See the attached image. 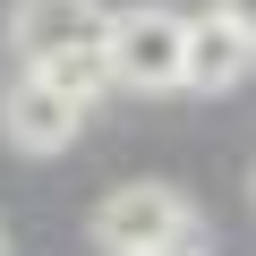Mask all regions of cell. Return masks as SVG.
Here are the masks:
<instances>
[{"label":"cell","mask_w":256,"mask_h":256,"mask_svg":"<svg viewBox=\"0 0 256 256\" xmlns=\"http://www.w3.org/2000/svg\"><path fill=\"white\" fill-rule=\"evenodd\" d=\"M77 128H86V102L68 86H52L43 68H26L9 94H0V137H9L18 154H68Z\"/></svg>","instance_id":"3"},{"label":"cell","mask_w":256,"mask_h":256,"mask_svg":"<svg viewBox=\"0 0 256 256\" xmlns=\"http://www.w3.org/2000/svg\"><path fill=\"white\" fill-rule=\"evenodd\" d=\"M248 196H256V180H248Z\"/></svg>","instance_id":"8"},{"label":"cell","mask_w":256,"mask_h":256,"mask_svg":"<svg viewBox=\"0 0 256 256\" xmlns=\"http://www.w3.org/2000/svg\"><path fill=\"white\" fill-rule=\"evenodd\" d=\"M94 248L102 256H196V205L171 180H128L94 205Z\"/></svg>","instance_id":"1"},{"label":"cell","mask_w":256,"mask_h":256,"mask_svg":"<svg viewBox=\"0 0 256 256\" xmlns=\"http://www.w3.org/2000/svg\"><path fill=\"white\" fill-rule=\"evenodd\" d=\"M0 256H9V239H0Z\"/></svg>","instance_id":"7"},{"label":"cell","mask_w":256,"mask_h":256,"mask_svg":"<svg viewBox=\"0 0 256 256\" xmlns=\"http://www.w3.org/2000/svg\"><path fill=\"white\" fill-rule=\"evenodd\" d=\"M248 60H256V43L214 9V18H188V43H180V94H230L239 77H248Z\"/></svg>","instance_id":"5"},{"label":"cell","mask_w":256,"mask_h":256,"mask_svg":"<svg viewBox=\"0 0 256 256\" xmlns=\"http://www.w3.org/2000/svg\"><path fill=\"white\" fill-rule=\"evenodd\" d=\"M214 9H222V18H230V26H239V34L256 43V0H214Z\"/></svg>","instance_id":"6"},{"label":"cell","mask_w":256,"mask_h":256,"mask_svg":"<svg viewBox=\"0 0 256 256\" xmlns=\"http://www.w3.org/2000/svg\"><path fill=\"white\" fill-rule=\"evenodd\" d=\"M102 0H18L9 9V52L26 68L60 60V52H102Z\"/></svg>","instance_id":"4"},{"label":"cell","mask_w":256,"mask_h":256,"mask_svg":"<svg viewBox=\"0 0 256 256\" xmlns=\"http://www.w3.org/2000/svg\"><path fill=\"white\" fill-rule=\"evenodd\" d=\"M180 43H188V18L162 9V0L111 9L102 18V77L128 94H180Z\"/></svg>","instance_id":"2"}]
</instances>
